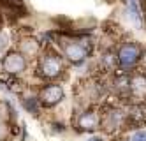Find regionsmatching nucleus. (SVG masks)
<instances>
[{
    "mask_svg": "<svg viewBox=\"0 0 146 141\" xmlns=\"http://www.w3.org/2000/svg\"><path fill=\"white\" fill-rule=\"evenodd\" d=\"M40 69H42L44 76H48V78H55V76L60 74L62 65H60V60H58V58H55V57H48V58H44Z\"/></svg>",
    "mask_w": 146,
    "mask_h": 141,
    "instance_id": "39448f33",
    "label": "nucleus"
},
{
    "mask_svg": "<svg viewBox=\"0 0 146 141\" xmlns=\"http://www.w3.org/2000/svg\"><path fill=\"white\" fill-rule=\"evenodd\" d=\"M4 136H5V127H4L2 122H0V139H4Z\"/></svg>",
    "mask_w": 146,
    "mask_h": 141,
    "instance_id": "4468645a",
    "label": "nucleus"
},
{
    "mask_svg": "<svg viewBox=\"0 0 146 141\" xmlns=\"http://www.w3.org/2000/svg\"><path fill=\"white\" fill-rule=\"evenodd\" d=\"M99 124V116L95 113H85L81 118H79V127L83 131H92V129H95Z\"/></svg>",
    "mask_w": 146,
    "mask_h": 141,
    "instance_id": "423d86ee",
    "label": "nucleus"
},
{
    "mask_svg": "<svg viewBox=\"0 0 146 141\" xmlns=\"http://www.w3.org/2000/svg\"><path fill=\"white\" fill-rule=\"evenodd\" d=\"M0 57H2V49H0Z\"/></svg>",
    "mask_w": 146,
    "mask_h": 141,
    "instance_id": "dca6fc26",
    "label": "nucleus"
},
{
    "mask_svg": "<svg viewBox=\"0 0 146 141\" xmlns=\"http://www.w3.org/2000/svg\"><path fill=\"white\" fill-rule=\"evenodd\" d=\"M25 58L19 55V53H9V55L5 57L4 60V67L7 72H11V74H18V72H21L25 69Z\"/></svg>",
    "mask_w": 146,
    "mask_h": 141,
    "instance_id": "f03ea898",
    "label": "nucleus"
},
{
    "mask_svg": "<svg viewBox=\"0 0 146 141\" xmlns=\"http://www.w3.org/2000/svg\"><path fill=\"white\" fill-rule=\"evenodd\" d=\"M21 48H23V51L25 53H35V49H37V42L35 41H23V44H21Z\"/></svg>",
    "mask_w": 146,
    "mask_h": 141,
    "instance_id": "9d476101",
    "label": "nucleus"
},
{
    "mask_svg": "<svg viewBox=\"0 0 146 141\" xmlns=\"http://www.w3.org/2000/svg\"><path fill=\"white\" fill-rule=\"evenodd\" d=\"M5 44H7V37H5L4 34H0V48L5 46Z\"/></svg>",
    "mask_w": 146,
    "mask_h": 141,
    "instance_id": "ddd939ff",
    "label": "nucleus"
},
{
    "mask_svg": "<svg viewBox=\"0 0 146 141\" xmlns=\"http://www.w3.org/2000/svg\"><path fill=\"white\" fill-rule=\"evenodd\" d=\"M64 53H65V57L69 60H72V62H81L86 57V49L81 44H78V42H65L64 44Z\"/></svg>",
    "mask_w": 146,
    "mask_h": 141,
    "instance_id": "7ed1b4c3",
    "label": "nucleus"
},
{
    "mask_svg": "<svg viewBox=\"0 0 146 141\" xmlns=\"http://www.w3.org/2000/svg\"><path fill=\"white\" fill-rule=\"evenodd\" d=\"M139 55H141V51L135 44H125V46H121V49L118 53V62L123 67H130L139 60Z\"/></svg>",
    "mask_w": 146,
    "mask_h": 141,
    "instance_id": "f257e3e1",
    "label": "nucleus"
},
{
    "mask_svg": "<svg viewBox=\"0 0 146 141\" xmlns=\"http://www.w3.org/2000/svg\"><path fill=\"white\" fill-rule=\"evenodd\" d=\"M23 106L27 108L30 113H37V99H34V97H28V99H25V101H23Z\"/></svg>",
    "mask_w": 146,
    "mask_h": 141,
    "instance_id": "1a4fd4ad",
    "label": "nucleus"
},
{
    "mask_svg": "<svg viewBox=\"0 0 146 141\" xmlns=\"http://www.w3.org/2000/svg\"><path fill=\"white\" fill-rule=\"evenodd\" d=\"M130 86H132V90H134L135 95H144L146 94V80L143 78V76L134 78L132 83H130Z\"/></svg>",
    "mask_w": 146,
    "mask_h": 141,
    "instance_id": "6e6552de",
    "label": "nucleus"
},
{
    "mask_svg": "<svg viewBox=\"0 0 146 141\" xmlns=\"http://www.w3.org/2000/svg\"><path fill=\"white\" fill-rule=\"evenodd\" d=\"M40 97H42V101L48 102V104H56V102H60L64 99V90H62L58 85H51V86H48V88L42 90Z\"/></svg>",
    "mask_w": 146,
    "mask_h": 141,
    "instance_id": "20e7f679",
    "label": "nucleus"
},
{
    "mask_svg": "<svg viewBox=\"0 0 146 141\" xmlns=\"http://www.w3.org/2000/svg\"><path fill=\"white\" fill-rule=\"evenodd\" d=\"M130 141H146V131H137Z\"/></svg>",
    "mask_w": 146,
    "mask_h": 141,
    "instance_id": "9b49d317",
    "label": "nucleus"
},
{
    "mask_svg": "<svg viewBox=\"0 0 146 141\" xmlns=\"http://www.w3.org/2000/svg\"><path fill=\"white\" fill-rule=\"evenodd\" d=\"M106 63L108 65H114V55H108L106 57Z\"/></svg>",
    "mask_w": 146,
    "mask_h": 141,
    "instance_id": "f8f14e48",
    "label": "nucleus"
},
{
    "mask_svg": "<svg viewBox=\"0 0 146 141\" xmlns=\"http://www.w3.org/2000/svg\"><path fill=\"white\" fill-rule=\"evenodd\" d=\"M127 13H129V19L132 21V25L134 27H141L143 25V19H141V13H139V7L135 2H130L129 4V9H127Z\"/></svg>",
    "mask_w": 146,
    "mask_h": 141,
    "instance_id": "0eeeda50",
    "label": "nucleus"
},
{
    "mask_svg": "<svg viewBox=\"0 0 146 141\" xmlns=\"http://www.w3.org/2000/svg\"><path fill=\"white\" fill-rule=\"evenodd\" d=\"M88 141H102V139H100V138H90Z\"/></svg>",
    "mask_w": 146,
    "mask_h": 141,
    "instance_id": "2eb2a0df",
    "label": "nucleus"
}]
</instances>
